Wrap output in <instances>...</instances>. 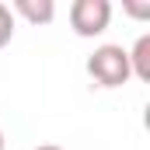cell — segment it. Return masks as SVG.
<instances>
[{"label": "cell", "instance_id": "cell-1", "mask_svg": "<svg viewBox=\"0 0 150 150\" xmlns=\"http://www.w3.org/2000/svg\"><path fill=\"white\" fill-rule=\"evenodd\" d=\"M87 74L101 87H122L129 80V52L122 45H98L87 56Z\"/></svg>", "mask_w": 150, "mask_h": 150}, {"label": "cell", "instance_id": "cell-2", "mask_svg": "<svg viewBox=\"0 0 150 150\" xmlns=\"http://www.w3.org/2000/svg\"><path fill=\"white\" fill-rule=\"evenodd\" d=\"M112 21V4L108 0H74L70 4V28L80 38L101 35Z\"/></svg>", "mask_w": 150, "mask_h": 150}, {"label": "cell", "instance_id": "cell-3", "mask_svg": "<svg viewBox=\"0 0 150 150\" xmlns=\"http://www.w3.org/2000/svg\"><path fill=\"white\" fill-rule=\"evenodd\" d=\"M14 11L32 25H49L56 18V4L52 0H14Z\"/></svg>", "mask_w": 150, "mask_h": 150}, {"label": "cell", "instance_id": "cell-4", "mask_svg": "<svg viewBox=\"0 0 150 150\" xmlns=\"http://www.w3.org/2000/svg\"><path fill=\"white\" fill-rule=\"evenodd\" d=\"M129 74L140 77V80H150V35H140L133 52H129Z\"/></svg>", "mask_w": 150, "mask_h": 150}, {"label": "cell", "instance_id": "cell-5", "mask_svg": "<svg viewBox=\"0 0 150 150\" xmlns=\"http://www.w3.org/2000/svg\"><path fill=\"white\" fill-rule=\"evenodd\" d=\"M11 38H14V14H11L7 4H0V49H4Z\"/></svg>", "mask_w": 150, "mask_h": 150}, {"label": "cell", "instance_id": "cell-6", "mask_svg": "<svg viewBox=\"0 0 150 150\" xmlns=\"http://www.w3.org/2000/svg\"><path fill=\"white\" fill-rule=\"evenodd\" d=\"M35 150H63V147H52V143H42V147H35Z\"/></svg>", "mask_w": 150, "mask_h": 150}, {"label": "cell", "instance_id": "cell-7", "mask_svg": "<svg viewBox=\"0 0 150 150\" xmlns=\"http://www.w3.org/2000/svg\"><path fill=\"white\" fill-rule=\"evenodd\" d=\"M0 150H4V133H0Z\"/></svg>", "mask_w": 150, "mask_h": 150}]
</instances>
